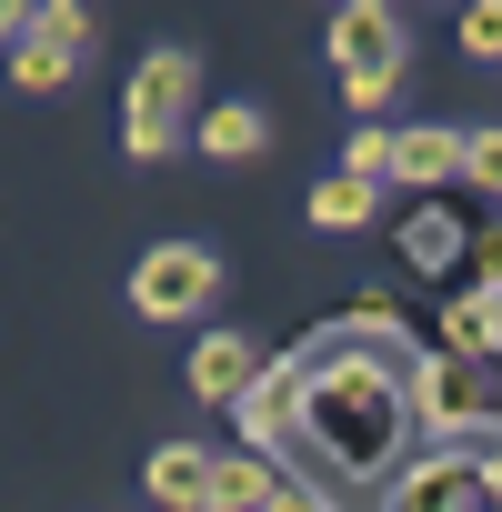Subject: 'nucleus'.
Listing matches in <instances>:
<instances>
[{"label":"nucleus","mask_w":502,"mask_h":512,"mask_svg":"<svg viewBox=\"0 0 502 512\" xmlns=\"http://www.w3.org/2000/svg\"><path fill=\"white\" fill-rule=\"evenodd\" d=\"M402 51H412L402 11H382V0H352V11H332V61H342V91H352V111H362V121L392 101Z\"/></svg>","instance_id":"f257e3e1"},{"label":"nucleus","mask_w":502,"mask_h":512,"mask_svg":"<svg viewBox=\"0 0 502 512\" xmlns=\"http://www.w3.org/2000/svg\"><path fill=\"white\" fill-rule=\"evenodd\" d=\"M211 292H221V251H201V241H161L131 272V312L141 322H191Z\"/></svg>","instance_id":"f03ea898"},{"label":"nucleus","mask_w":502,"mask_h":512,"mask_svg":"<svg viewBox=\"0 0 502 512\" xmlns=\"http://www.w3.org/2000/svg\"><path fill=\"white\" fill-rule=\"evenodd\" d=\"M131 111L121 121H141V131H191V101H201V61L191 51H151L141 71H131V91H121Z\"/></svg>","instance_id":"7ed1b4c3"},{"label":"nucleus","mask_w":502,"mask_h":512,"mask_svg":"<svg viewBox=\"0 0 502 512\" xmlns=\"http://www.w3.org/2000/svg\"><path fill=\"white\" fill-rule=\"evenodd\" d=\"M191 141H201L211 161H262V151H272V111H262V101H211V111L191 121Z\"/></svg>","instance_id":"20e7f679"},{"label":"nucleus","mask_w":502,"mask_h":512,"mask_svg":"<svg viewBox=\"0 0 502 512\" xmlns=\"http://www.w3.org/2000/svg\"><path fill=\"white\" fill-rule=\"evenodd\" d=\"M492 342H502V282L452 292V302H442V352H452V362H482Z\"/></svg>","instance_id":"39448f33"},{"label":"nucleus","mask_w":502,"mask_h":512,"mask_svg":"<svg viewBox=\"0 0 502 512\" xmlns=\"http://www.w3.org/2000/svg\"><path fill=\"white\" fill-rule=\"evenodd\" d=\"M292 412H302V362H262L251 392H241V432H251V442H282Z\"/></svg>","instance_id":"423d86ee"},{"label":"nucleus","mask_w":502,"mask_h":512,"mask_svg":"<svg viewBox=\"0 0 502 512\" xmlns=\"http://www.w3.org/2000/svg\"><path fill=\"white\" fill-rule=\"evenodd\" d=\"M251 372H262V352H251L241 332L191 342V392H201V402H241V392H251Z\"/></svg>","instance_id":"0eeeda50"},{"label":"nucleus","mask_w":502,"mask_h":512,"mask_svg":"<svg viewBox=\"0 0 502 512\" xmlns=\"http://www.w3.org/2000/svg\"><path fill=\"white\" fill-rule=\"evenodd\" d=\"M282 482H272V462L262 452H211V492H201V512H262Z\"/></svg>","instance_id":"6e6552de"},{"label":"nucleus","mask_w":502,"mask_h":512,"mask_svg":"<svg viewBox=\"0 0 502 512\" xmlns=\"http://www.w3.org/2000/svg\"><path fill=\"white\" fill-rule=\"evenodd\" d=\"M462 171V131L422 121V131H392V181H452Z\"/></svg>","instance_id":"1a4fd4ad"},{"label":"nucleus","mask_w":502,"mask_h":512,"mask_svg":"<svg viewBox=\"0 0 502 512\" xmlns=\"http://www.w3.org/2000/svg\"><path fill=\"white\" fill-rule=\"evenodd\" d=\"M201 492H211V452H201V442H161V452H151V502L201 512Z\"/></svg>","instance_id":"9d476101"},{"label":"nucleus","mask_w":502,"mask_h":512,"mask_svg":"<svg viewBox=\"0 0 502 512\" xmlns=\"http://www.w3.org/2000/svg\"><path fill=\"white\" fill-rule=\"evenodd\" d=\"M412 392H422V412H432V422H472V412H482V372H472V362H452V352H442V362H422V382H412Z\"/></svg>","instance_id":"9b49d317"},{"label":"nucleus","mask_w":502,"mask_h":512,"mask_svg":"<svg viewBox=\"0 0 502 512\" xmlns=\"http://www.w3.org/2000/svg\"><path fill=\"white\" fill-rule=\"evenodd\" d=\"M402 262H412V272H452V262H462V221H452V211H412V221H402Z\"/></svg>","instance_id":"f8f14e48"},{"label":"nucleus","mask_w":502,"mask_h":512,"mask_svg":"<svg viewBox=\"0 0 502 512\" xmlns=\"http://www.w3.org/2000/svg\"><path fill=\"white\" fill-rule=\"evenodd\" d=\"M71 71H81V51H61V41H41V31L11 41V81H21V91H61Z\"/></svg>","instance_id":"ddd939ff"},{"label":"nucleus","mask_w":502,"mask_h":512,"mask_svg":"<svg viewBox=\"0 0 502 512\" xmlns=\"http://www.w3.org/2000/svg\"><path fill=\"white\" fill-rule=\"evenodd\" d=\"M372 211H382V191H372V181H342V171H332V181L312 191V221H322V231H362Z\"/></svg>","instance_id":"4468645a"},{"label":"nucleus","mask_w":502,"mask_h":512,"mask_svg":"<svg viewBox=\"0 0 502 512\" xmlns=\"http://www.w3.org/2000/svg\"><path fill=\"white\" fill-rule=\"evenodd\" d=\"M342 181H392V131H382V121H362V131H352V151H342Z\"/></svg>","instance_id":"2eb2a0df"},{"label":"nucleus","mask_w":502,"mask_h":512,"mask_svg":"<svg viewBox=\"0 0 502 512\" xmlns=\"http://www.w3.org/2000/svg\"><path fill=\"white\" fill-rule=\"evenodd\" d=\"M462 181H482V191L502 201V121H492V131H462Z\"/></svg>","instance_id":"dca6fc26"},{"label":"nucleus","mask_w":502,"mask_h":512,"mask_svg":"<svg viewBox=\"0 0 502 512\" xmlns=\"http://www.w3.org/2000/svg\"><path fill=\"white\" fill-rule=\"evenodd\" d=\"M31 31L61 41V51H81V41H91V11H81V0H51V11H31Z\"/></svg>","instance_id":"f3484780"},{"label":"nucleus","mask_w":502,"mask_h":512,"mask_svg":"<svg viewBox=\"0 0 502 512\" xmlns=\"http://www.w3.org/2000/svg\"><path fill=\"white\" fill-rule=\"evenodd\" d=\"M462 51L472 61H502V0H472V11H462Z\"/></svg>","instance_id":"a211bd4d"},{"label":"nucleus","mask_w":502,"mask_h":512,"mask_svg":"<svg viewBox=\"0 0 502 512\" xmlns=\"http://www.w3.org/2000/svg\"><path fill=\"white\" fill-rule=\"evenodd\" d=\"M262 512H322V502H312V492H292V482H282V492H272V502H262Z\"/></svg>","instance_id":"6ab92c4d"},{"label":"nucleus","mask_w":502,"mask_h":512,"mask_svg":"<svg viewBox=\"0 0 502 512\" xmlns=\"http://www.w3.org/2000/svg\"><path fill=\"white\" fill-rule=\"evenodd\" d=\"M31 31V11H21V0H0V41H21Z\"/></svg>","instance_id":"aec40b11"}]
</instances>
